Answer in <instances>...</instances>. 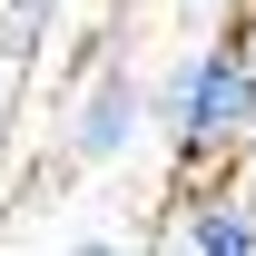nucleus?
<instances>
[{"label": "nucleus", "instance_id": "1", "mask_svg": "<svg viewBox=\"0 0 256 256\" xmlns=\"http://www.w3.org/2000/svg\"><path fill=\"white\" fill-rule=\"evenodd\" d=\"M256 118V69H246V40L226 30L207 60L178 79V148L188 158H217V148H236Z\"/></svg>", "mask_w": 256, "mask_h": 256}, {"label": "nucleus", "instance_id": "2", "mask_svg": "<svg viewBox=\"0 0 256 256\" xmlns=\"http://www.w3.org/2000/svg\"><path fill=\"white\" fill-rule=\"evenodd\" d=\"M188 256H256V217L236 197H197L188 207Z\"/></svg>", "mask_w": 256, "mask_h": 256}, {"label": "nucleus", "instance_id": "4", "mask_svg": "<svg viewBox=\"0 0 256 256\" xmlns=\"http://www.w3.org/2000/svg\"><path fill=\"white\" fill-rule=\"evenodd\" d=\"M79 256H128V246H108V236H89V246H79Z\"/></svg>", "mask_w": 256, "mask_h": 256}, {"label": "nucleus", "instance_id": "3", "mask_svg": "<svg viewBox=\"0 0 256 256\" xmlns=\"http://www.w3.org/2000/svg\"><path fill=\"white\" fill-rule=\"evenodd\" d=\"M128 118H138V89H128L118 69L89 89V118H79V158H118V138H128Z\"/></svg>", "mask_w": 256, "mask_h": 256}, {"label": "nucleus", "instance_id": "5", "mask_svg": "<svg viewBox=\"0 0 256 256\" xmlns=\"http://www.w3.org/2000/svg\"><path fill=\"white\" fill-rule=\"evenodd\" d=\"M246 10H256V0H246Z\"/></svg>", "mask_w": 256, "mask_h": 256}]
</instances>
